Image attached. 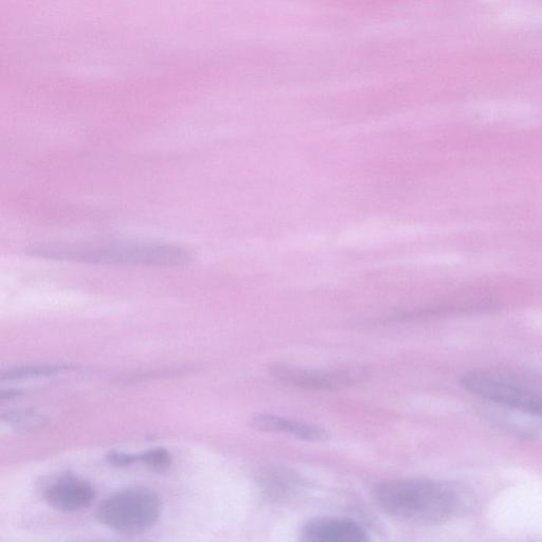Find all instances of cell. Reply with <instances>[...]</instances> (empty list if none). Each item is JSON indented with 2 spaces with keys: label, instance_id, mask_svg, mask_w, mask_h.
<instances>
[{
  "label": "cell",
  "instance_id": "6da1fadb",
  "mask_svg": "<svg viewBox=\"0 0 542 542\" xmlns=\"http://www.w3.org/2000/svg\"><path fill=\"white\" fill-rule=\"evenodd\" d=\"M372 496L389 516L420 525H438L458 514L464 503L459 487L425 479L385 482L375 486Z\"/></svg>",
  "mask_w": 542,
  "mask_h": 542
},
{
  "label": "cell",
  "instance_id": "7a4b0ae2",
  "mask_svg": "<svg viewBox=\"0 0 542 542\" xmlns=\"http://www.w3.org/2000/svg\"><path fill=\"white\" fill-rule=\"evenodd\" d=\"M30 252L32 256L43 259L101 265L177 267L188 265L193 260L188 249L169 244H115L85 248L42 246Z\"/></svg>",
  "mask_w": 542,
  "mask_h": 542
},
{
  "label": "cell",
  "instance_id": "3957f363",
  "mask_svg": "<svg viewBox=\"0 0 542 542\" xmlns=\"http://www.w3.org/2000/svg\"><path fill=\"white\" fill-rule=\"evenodd\" d=\"M161 512L159 497L143 487L120 491L106 498L98 508L101 525L125 534H137L152 528Z\"/></svg>",
  "mask_w": 542,
  "mask_h": 542
},
{
  "label": "cell",
  "instance_id": "277c9868",
  "mask_svg": "<svg viewBox=\"0 0 542 542\" xmlns=\"http://www.w3.org/2000/svg\"><path fill=\"white\" fill-rule=\"evenodd\" d=\"M461 385L493 406L542 415V391L509 375L476 370L465 374Z\"/></svg>",
  "mask_w": 542,
  "mask_h": 542
},
{
  "label": "cell",
  "instance_id": "5b68a950",
  "mask_svg": "<svg viewBox=\"0 0 542 542\" xmlns=\"http://www.w3.org/2000/svg\"><path fill=\"white\" fill-rule=\"evenodd\" d=\"M270 372L285 384L309 390L347 388L361 381L365 375L360 369L321 370L289 365H275Z\"/></svg>",
  "mask_w": 542,
  "mask_h": 542
},
{
  "label": "cell",
  "instance_id": "8992f818",
  "mask_svg": "<svg viewBox=\"0 0 542 542\" xmlns=\"http://www.w3.org/2000/svg\"><path fill=\"white\" fill-rule=\"evenodd\" d=\"M44 497L50 507L74 513L89 508L96 499V491L89 482L65 475L47 485Z\"/></svg>",
  "mask_w": 542,
  "mask_h": 542
},
{
  "label": "cell",
  "instance_id": "52a82bcc",
  "mask_svg": "<svg viewBox=\"0 0 542 542\" xmlns=\"http://www.w3.org/2000/svg\"><path fill=\"white\" fill-rule=\"evenodd\" d=\"M305 542H366L368 533L358 523L340 518H315L307 521L300 532Z\"/></svg>",
  "mask_w": 542,
  "mask_h": 542
},
{
  "label": "cell",
  "instance_id": "ba28073f",
  "mask_svg": "<svg viewBox=\"0 0 542 542\" xmlns=\"http://www.w3.org/2000/svg\"><path fill=\"white\" fill-rule=\"evenodd\" d=\"M251 424L260 431L277 433L306 442H322L330 438V432L320 426L283 418L277 414H257Z\"/></svg>",
  "mask_w": 542,
  "mask_h": 542
},
{
  "label": "cell",
  "instance_id": "9c48e42d",
  "mask_svg": "<svg viewBox=\"0 0 542 542\" xmlns=\"http://www.w3.org/2000/svg\"><path fill=\"white\" fill-rule=\"evenodd\" d=\"M263 494L271 500H287L298 495L304 487L302 477L283 466H266L258 474Z\"/></svg>",
  "mask_w": 542,
  "mask_h": 542
},
{
  "label": "cell",
  "instance_id": "30bf717a",
  "mask_svg": "<svg viewBox=\"0 0 542 542\" xmlns=\"http://www.w3.org/2000/svg\"><path fill=\"white\" fill-rule=\"evenodd\" d=\"M74 370V367L67 365H34L15 368L3 374V381H21V379L47 377L58 375Z\"/></svg>",
  "mask_w": 542,
  "mask_h": 542
},
{
  "label": "cell",
  "instance_id": "8fae6325",
  "mask_svg": "<svg viewBox=\"0 0 542 542\" xmlns=\"http://www.w3.org/2000/svg\"><path fill=\"white\" fill-rule=\"evenodd\" d=\"M139 462L154 469L155 472L164 473L172 465V457L165 448H155L139 455Z\"/></svg>",
  "mask_w": 542,
  "mask_h": 542
},
{
  "label": "cell",
  "instance_id": "7c38bea8",
  "mask_svg": "<svg viewBox=\"0 0 542 542\" xmlns=\"http://www.w3.org/2000/svg\"><path fill=\"white\" fill-rule=\"evenodd\" d=\"M3 421L17 427V429L35 428L43 424L44 419L35 411H15L4 415Z\"/></svg>",
  "mask_w": 542,
  "mask_h": 542
},
{
  "label": "cell",
  "instance_id": "4fadbf2b",
  "mask_svg": "<svg viewBox=\"0 0 542 542\" xmlns=\"http://www.w3.org/2000/svg\"><path fill=\"white\" fill-rule=\"evenodd\" d=\"M108 462L115 466H130L139 462V455H129L124 453H112L107 457Z\"/></svg>",
  "mask_w": 542,
  "mask_h": 542
},
{
  "label": "cell",
  "instance_id": "5bb4252c",
  "mask_svg": "<svg viewBox=\"0 0 542 542\" xmlns=\"http://www.w3.org/2000/svg\"><path fill=\"white\" fill-rule=\"evenodd\" d=\"M21 394L22 393L20 391L16 390L3 391L2 395H0V400H2V402L10 401L16 399V397L20 396Z\"/></svg>",
  "mask_w": 542,
  "mask_h": 542
}]
</instances>
